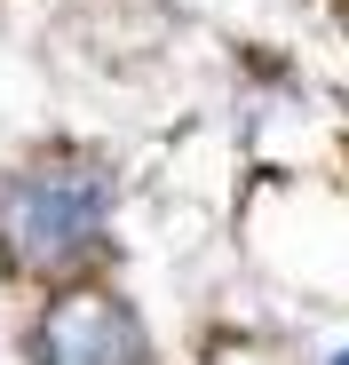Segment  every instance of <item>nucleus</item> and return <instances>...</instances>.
<instances>
[{"label":"nucleus","mask_w":349,"mask_h":365,"mask_svg":"<svg viewBox=\"0 0 349 365\" xmlns=\"http://www.w3.org/2000/svg\"><path fill=\"white\" fill-rule=\"evenodd\" d=\"M111 215V175L88 159H56L9 182L0 199V238H9V262L16 270H64L72 255H88L103 238Z\"/></svg>","instance_id":"obj_1"},{"label":"nucleus","mask_w":349,"mask_h":365,"mask_svg":"<svg viewBox=\"0 0 349 365\" xmlns=\"http://www.w3.org/2000/svg\"><path fill=\"white\" fill-rule=\"evenodd\" d=\"M40 365H143V334L111 294H64L32 334Z\"/></svg>","instance_id":"obj_2"},{"label":"nucleus","mask_w":349,"mask_h":365,"mask_svg":"<svg viewBox=\"0 0 349 365\" xmlns=\"http://www.w3.org/2000/svg\"><path fill=\"white\" fill-rule=\"evenodd\" d=\"M333 365H349V349H341V357H333Z\"/></svg>","instance_id":"obj_3"}]
</instances>
